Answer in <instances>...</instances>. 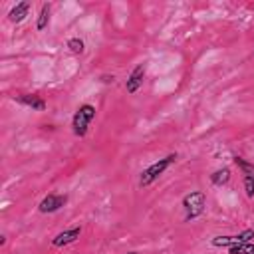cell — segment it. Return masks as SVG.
Instances as JSON below:
<instances>
[{"mask_svg":"<svg viewBox=\"0 0 254 254\" xmlns=\"http://www.w3.org/2000/svg\"><path fill=\"white\" fill-rule=\"evenodd\" d=\"M234 165L240 169L242 173V183H244V190H246V196L252 198L254 196V163H248L244 161L242 157H234L232 159Z\"/></svg>","mask_w":254,"mask_h":254,"instance_id":"277c9868","label":"cell"},{"mask_svg":"<svg viewBox=\"0 0 254 254\" xmlns=\"http://www.w3.org/2000/svg\"><path fill=\"white\" fill-rule=\"evenodd\" d=\"M93 117H95V107L91 103H81L77 107V111L73 113V117H71V131H73V135L75 137H85Z\"/></svg>","mask_w":254,"mask_h":254,"instance_id":"7a4b0ae2","label":"cell"},{"mask_svg":"<svg viewBox=\"0 0 254 254\" xmlns=\"http://www.w3.org/2000/svg\"><path fill=\"white\" fill-rule=\"evenodd\" d=\"M79 234H81V226H71V228H67V230H64V232L56 234V236H54V240H52V244H54L56 248L67 246V244L75 242V240L79 238Z\"/></svg>","mask_w":254,"mask_h":254,"instance_id":"ba28073f","label":"cell"},{"mask_svg":"<svg viewBox=\"0 0 254 254\" xmlns=\"http://www.w3.org/2000/svg\"><path fill=\"white\" fill-rule=\"evenodd\" d=\"M28 12H30V2H18V4L8 12V20L14 22V24H18V22H22V20L28 16Z\"/></svg>","mask_w":254,"mask_h":254,"instance_id":"30bf717a","label":"cell"},{"mask_svg":"<svg viewBox=\"0 0 254 254\" xmlns=\"http://www.w3.org/2000/svg\"><path fill=\"white\" fill-rule=\"evenodd\" d=\"M230 254H254V242H242L228 248Z\"/></svg>","mask_w":254,"mask_h":254,"instance_id":"4fadbf2b","label":"cell"},{"mask_svg":"<svg viewBox=\"0 0 254 254\" xmlns=\"http://www.w3.org/2000/svg\"><path fill=\"white\" fill-rule=\"evenodd\" d=\"M230 181V169L228 167H222V169H216L212 175H210V183L214 187H222Z\"/></svg>","mask_w":254,"mask_h":254,"instance_id":"7c38bea8","label":"cell"},{"mask_svg":"<svg viewBox=\"0 0 254 254\" xmlns=\"http://www.w3.org/2000/svg\"><path fill=\"white\" fill-rule=\"evenodd\" d=\"M50 12H52V4L50 2H44L42 8H40V14H38V20H36V30L42 32L48 28V22H50Z\"/></svg>","mask_w":254,"mask_h":254,"instance_id":"8fae6325","label":"cell"},{"mask_svg":"<svg viewBox=\"0 0 254 254\" xmlns=\"http://www.w3.org/2000/svg\"><path fill=\"white\" fill-rule=\"evenodd\" d=\"M127 254H137V252H127Z\"/></svg>","mask_w":254,"mask_h":254,"instance_id":"2e32d148","label":"cell"},{"mask_svg":"<svg viewBox=\"0 0 254 254\" xmlns=\"http://www.w3.org/2000/svg\"><path fill=\"white\" fill-rule=\"evenodd\" d=\"M101 81L103 83H111L113 81V75H101Z\"/></svg>","mask_w":254,"mask_h":254,"instance_id":"9a60e30c","label":"cell"},{"mask_svg":"<svg viewBox=\"0 0 254 254\" xmlns=\"http://www.w3.org/2000/svg\"><path fill=\"white\" fill-rule=\"evenodd\" d=\"M206 206V194L202 190H190L189 194L183 196V208H185V220H196Z\"/></svg>","mask_w":254,"mask_h":254,"instance_id":"3957f363","label":"cell"},{"mask_svg":"<svg viewBox=\"0 0 254 254\" xmlns=\"http://www.w3.org/2000/svg\"><path fill=\"white\" fill-rule=\"evenodd\" d=\"M177 161V153H169L167 157H163V159H159V161H155L153 165H149L143 173H141V177H139V185L145 189V187H149V185H153L173 163Z\"/></svg>","mask_w":254,"mask_h":254,"instance_id":"6da1fadb","label":"cell"},{"mask_svg":"<svg viewBox=\"0 0 254 254\" xmlns=\"http://www.w3.org/2000/svg\"><path fill=\"white\" fill-rule=\"evenodd\" d=\"M67 202V196L65 194H58V192H50L48 196H44L42 198V202L38 204V210L40 212H56V210H60L64 204Z\"/></svg>","mask_w":254,"mask_h":254,"instance_id":"8992f818","label":"cell"},{"mask_svg":"<svg viewBox=\"0 0 254 254\" xmlns=\"http://www.w3.org/2000/svg\"><path fill=\"white\" fill-rule=\"evenodd\" d=\"M252 238H254V230L246 228V230H242L240 234H234V236H214L210 242L216 248H230V246H236V244H242V242H252Z\"/></svg>","mask_w":254,"mask_h":254,"instance_id":"5b68a950","label":"cell"},{"mask_svg":"<svg viewBox=\"0 0 254 254\" xmlns=\"http://www.w3.org/2000/svg\"><path fill=\"white\" fill-rule=\"evenodd\" d=\"M14 99L26 107H32L34 111H44L46 109V101L40 97V95H34V93H18L14 95Z\"/></svg>","mask_w":254,"mask_h":254,"instance_id":"9c48e42d","label":"cell"},{"mask_svg":"<svg viewBox=\"0 0 254 254\" xmlns=\"http://www.w3.org/2000/svg\"><path fill=\"white\" fill-rule=\"evenodd\" d=\"M143 79H145V65L139 64V65H135V67L131 69V73H129L127 79H125V89H127V93L139 91V87L143 85Z\"/></svg>","mask_w":254,"mask_h":254,"instance_id":"52a82bcc","label":"cell"},{"mask_svg":"<svg viewBox=\"0 0 254 254\" xmlns=\"http://www.w3.org/2000/svg\"><path fill=\"white\" fill-rule=\"evenodd\" d=\"M67 48H69L71 54H83L85 44H83L81 38H69V40H67Z\"/></svg>","mask_w":254,"mask_h":254,"instance_id":"5bb4252c","label":"cell"}]
</instances>
